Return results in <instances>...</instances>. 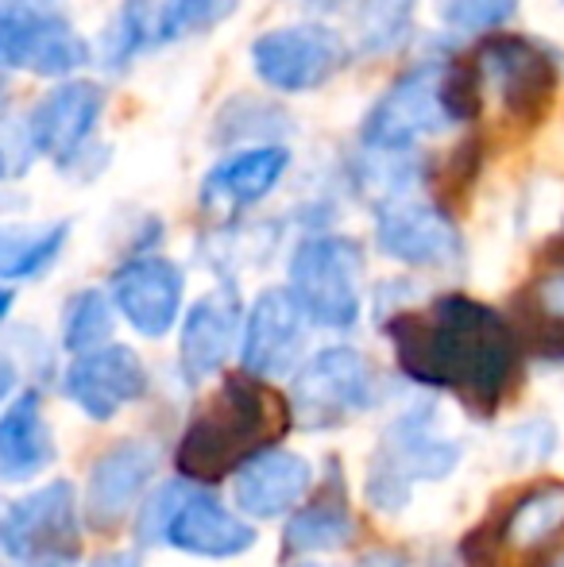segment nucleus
<instances>
[{
	"instance_id": "6",
	"label": "nucleus",
	"mask_w": 564,
	"mask_h": 567,
	"mask_svg": "<svg viewBox=\"0 0 564 567\" xmlns=\"http://www.w3.org/2000/svg\"><path fill=\"white\" fill-rule=\"evenodd\" d=\"M379 402L371 363L352 348H321L290 382V421L301 429H337Z\"/></svg>"
},
{
	"instance_id": "16",
	"label": "nucleus",
	"mask_w": 564,
	"mask_h": 567,
	"mask_svg": "<svg viewBox=\"0 0 564 567\" xmlns=\"http://www.w3.org/2000/svg\"><path fill=\"white\" fill-rule=\"evenodd\" d=\"M290 171V151L283 143H256V147H240L233 155H225L217 166H209L197 189V202L205 213L217 217H233L240 209L259 205L275 186L283 182V174Z\"/></svg>"
},
{
	"instance_id": "34",
	"label": "nucleus",
	"mask_w": 564,
	"mask_h": 567,
	"mask_svg": "<svg viewBox=\"0 0 564 567\" xmlns=\"http://www.w3.org/2000/svg\"><path fill=\"white\" fill-rule=\"evenodd\" d=\"M352 567H407V556L394 553V548H376V553L360 556Z\"/></svg>"
},
{
	"instance_id": "30",
	"label": "nucleus",
	"mask_w": 564,
	"mask_h": 567,
	"mask_svg": "<svg viewBox=\"0 0 564 567\" xmlns=\"http://www.w3.org/2000/svg\"><path fill=\"white\" fill-rule=\"evenodd\" d=\"M441 105L452 127L472 124L483 105V74L475 59H441Z\"/></svg>"
},
{
	"instance_id": "37",
	"label": "nucleus",
	"mask_w": 564,
	"mask_h": 567,
	"mask_svg": "<svg viewBox=\"0 0 564 567\" xmlns=\"http://www.w3.org/2000/svg\"><path fill=\"white\" fill-rule=\"evenodd\" d=\"M298 4H306V8H325V12H329V8H345L348 0H298Z\"/></svg>"
},
{
	"instance_id": "28",
	"label": "nucleus",
	"mask_w": 564,
	"mask_h": 567,
	"mask_svg": "<svg viewBox=\"0 0 564 567\" xmlns=\"http://www.w3.org/2000/svg\"><path fill=\"white\" fill-rule=\"evenodd\" d=\"M418 0H363L356 12V47L363 54H391L410 39Z\"/></svg>"
},
{
	"instance_id": "19",
	"label": "nucleus",
	"mask_w": 564,
	"mask_h": 567,
	"mask_svg": "<svg viewBox=\"0 0 564 567\" xmlns=\"http://www.w3.org/2000/svg\"><path fill=\"white\" fill-rule=\"evenodd\" d=\"M158 467V452L147 441H121L113 444L90 471L85 486V514L98 529H113L132 509V502L143 494Z\"/></svg>"
},
{
	"instance_id": "25",
	"label": "nucleus",
	"mask_w": 564,
	"mask_h": 567,
	"mask_svg": "<svg viewBox=\"0 0 564 567\" xmlns=\"http://www.w3.org/2000/svg\"><path fill=\"white\" fill-rule=\"evenodd\" d=\"M66 239V220H51V225H4L0 220V282H28L51 270Z\"/></svg>"
},
{
	"instance_id": "14",
	"label": "nucleus",
	"mask_w": 564,
	"mask_h": 567,
	"mask_svg": "<svg viewBox=\"0 0 564 567\" xmlns=\"http://www.w3.org/2000/svg\"><path fill=\"white\" fill-rule=\"evenodd\" d=\"M62 386L85 417L113 421L124 405L140 402L147 394V367L124 343H101V348L78 351Z\"/></svg>"
},
{
	"instance_id": "39",
	"label": "nucleus",
	"mask_w": 564,
	"mask_h": 567,
	"mask_svg": "<svg viewBox=\"0 0 564 567\" xmlns=\"http://www.w3.org/2000/svg\"><path fill=\"white\" fill-rule=\"evenodd\" d=\"M4 101H8V70H0V116H4Z\"/></svg>"
},
{
	"instance_id": "17",
	"label": "nucleus",
	"mask_w": 564,
	"mask_h": 567,
	"mask_svg": "<svg viewBox=\"0 0 564 567\" xmlns=\"http://www.w3.org/2000/svg\"><path fill=\"white\" fill-rule=\"evenodd\" d=\"M163 540L178 553L205 556V560H228V556H244L256 545V529L228 514L221 498L205 491H182L171 509V522L163 529Z\"/></svg>"
},
{
	"instance_id": "5",
	"label": "nucleus",
	"mask_w": 564,
	"mask_h": 567,
	"mask_svg": "<svg viewBox=\"0 0 564 567\" xmlns=\"http://www.w3.org/2000/svg\"><path fill=\"white\" fill-rule=\"evenodd\" d=\"M93 47L74 28L62 0H0V70L35 78H74Z\"/></svg>"
},
{
	"instance_id": "21",
	"label": "nucleus",
	"mask_w": 564,
	"mask_h": 567,
	"mask_svg": "<svg viewBox=\"0 0 564 567\" xmlns=\"http://www.w3.org/2000/svg\"><path fill=\"white\" fill-rule=\"evenodd\" d=\"M236 329H240V306H236L233 290H213L197 301L182 321L178 340V363L189 386L205 382L225 367L228 351H233Z\"/></svg>"
},
{
	"instance_id": "18",
	"label": "nucleus",
	"mask_w": 564,
	"mask_h": 567,
	"mask_svg": "<svg viewBox=\"0 0 564 567\" xmlns=\"http://www.w3.org/2000/svg\"><path fill=\"white\" fill-rule=\"evenodd\" d=\"M314 486V467L306 455L283 452V449H264L252 460H244L233 471V498L248 517H283L306 498V491Z\"/></svg>"
},
{
	"instance_id": "27",
	"label": "nucleus",
	"mask_w": 564,
	"mask_h": 567,
	"mask_svg": "<svg viewBox=\"0 0 564 567\" xmlns=\"http://www.w3.org/2000/svg\"><path fill=\"white\" fill-rule=\"evenodd\" d=\"M290 132V116L283 113L275 101L248 97V93H236L225 109L213 120V140L228 143V147H256V143H271L275 135Z\"/></svg>"
},
{
	"instance_id": "1",
	"label": "nucleus",
	"mask_w": 564,
	"mask_h": 567,
	"mask_svg": "<svg viewBox=\"0 0 564 567\" xmlns=\"http://www.w3.org/2000/svg\"><path fill=\"white\" fill-rule=\"evenodd\" d=\"M379 329L410 382L444 390L483 417H491L522 379L526 351L511 317L468 293H441L429 306L387 309Z\"/></svg>"
},
{
	"instance_id": "13",
	"label": "nucleus",
	"mask_w": 564,
	"mask_h": 567,
	"mask_svg": "<svg viewBox=\"0 0 564 567\" xmlns=\"http://www.w3.org/2000/svg\"><path fill=\"white\" fill-rule=\"evenodd\" d=\"M182 293H186V275L166 255H132L109 282L113 306L147 340H158L174 329L182 313Z\"/></svg>"
},
{
	"instance_id": "12",
	"label": "nucleus",
	"mask_w": 564,
	"mask_h": 567,
	"mask_svg": "<svg viewBox=\"0 0 564 567\" xmlns=\"http://www.w3.org/2000/svg\"><path fill=\"white\" fill-rule=\"evenodd\" d=\"M376 244L387 259L407 267H452L464 259V236L449 209L429 197L407 194L399 202L379 205Z\"/></svg>"
},
{
	"instance_id": "9",
	"label": "nucleus",
	"mask_w": 564,
	"mask_h": 567,
	"mask_svg": "<svg viewBox=\"0 0 564 567\" xmlns=\"http://www.w3.org/2000/svg\"><path fill=\"white\" fill-rule=\"evenodd\" d=\"M348 43L325 23H286L252 39V70L275 93H314L348 66Z\"/></svg>"
},
{
	"instance_id": "4",
	"label": "nucleus",
	"mask_w": 564,
	"mask_h": 567,
	"mask_svg": "<svg viewBox=\"0 0 564 567\" xmlns=\"http://www.w3.org/2000/svg\"><path fill=\"white\" fill-rule=\"evenodd\" d=\"M360 275H363V251L356 239L317 231L306 236L290 255L286 278L294 301L301 306L309 324L345 332L360 321Z\"/></svg>"
},
{
	"instance_id": "10",
	"label": "nucleus",
	"mask_w": 564,
	"mask_h": 567,
	"mask_svg": "<svg viewBox=\"0 0 564 567\" xmlns=\"http://www.w3.org/2000/svg\"><path fill=\"white\" fill-rule=\"evenodd\" d=\"M452 127L441 105V62H418L394 78L360 124V147L371 151H418L429 135Z\"/></svg>"
},
{
	"instance_id": "23",
	"label": "nucleus",
	"mask_w": 564,
	"mask_h": 567,
	"mask_svg": "<svg viewBox=\"0 0 564 567\" xmlns=\"http://www.w3.org/2000/svg\"><path fill=\"white\" fill-rule=\"evenodd\" d=\"M495 537V556L514 548V553H534L550 548L564 533V483H542L530 494H522L503 522H488Z\"/></svg>"
},
{
	"instance_id": "8",
	"label": "nucleus",
	"mask_w": 564,
	"mask_h": 567,
	"mask_svg": "<svg viewBox=\"0 0 564 567\" xmlns=\"http://www.w3.org/2000/svg\"><path fill=\"white\" fill-rule=\"evenodd\" d=\"M433 413L418 410L399 417L387 429L376 460L368 471V502L383 514H394L410 502V486L422 478H444L460 463V449L452 441L433 436Z\"/></svg>"
},
{
	"instance_id": "35",
	"label": "nucleus",
	"mask_w": 564,
	"mask_h": 567,
	"mask_svg": "<svg viewBox=\"0 0 564 567\" xmlns=\"http://www.w3.org/2000/svg\"><path fill=\"white\" fill-rule=\"evenodd\" d=\"M90 567H140V560L132 553H109V556H98Z\"/></svg>"
},
{
	"instance_id": "11",
	"label": "nucleus",
	"mask_w": 564,
	"mask_h": 567,
	"mask_svg": "<svg viewBox=\"0 0 564 567\" xmlns=\"http://www.w3.org/2000/svg\"><path fill=\"white\" fill-rule=\"evenodd\" d=\"M105 101V85L90 82V78H59V85L47 90L23 116L35 155L51 158L54 166L74 174L93 151Z\"/></svg>"
},
{
	"instance_id": "29",
	"label": "nucleus",
	"mask_w": 564,
	"mask_h": 567,
	"mask_svg": "<svg viewBox=\"0 0 564 567\" xmlns=\"http://www.w3.org/2000/svg\"><path fill=\"white\" fill-rule=\"evenodd\" d=\"M109 337H113V301L101 290L70 293L66 309H62V348L90 351L109 343Z\"/></svg>"
},
{
	"instance_id": "7",
	"label": "nucleus",
	"mask_w": 564,
	"mask_h": 567,
	"mask_svg": "<svg viewBox=\"0 0 564 567\" xmlns=\"http://www.w3.org/2000/svg\"><path fill=\"white\" fill-rule=\"evenodd\" d=\"M0 548L23 567H74L82 556L74 486L59 478L0 506Z\"/></svg>"
},
{
	"instance_id": "22",
	"label": "nucleus",
	"mask_w": 564,
	"mask_h": 567,
	"mask_svg": "<svg viewBox=\"0 0 564 567\" xmlns=\"http://www.w3.org/2000/svg\"><path fill=\"white\" fill-rule=\"evenodd\" d=\"M54 460L51 429L43 421L35 394H20L0 413V478L28 483Z\"/></svg>"
},
{
	"instance_id": "38",
	"label": "nucleus",
	"mask_w": 564,
	"mask_h": 567,
	"mask_svg": "<svg viewBox=\"0 0 564 567\" xmlns=\"http://www.w3.org/2000/svg\"><path fill=\"white\" fill-rule=\"evenodd\" d=\"M8 309H12V290H4V286H0V321L8 317Z\"/></svg>"
},
{
	"instance_id": "32",
	"label": "nucleus",
	"mask_w": 564,
	"mask_h": 567,
	"mask_svg": "<svg viewBox=\"0 0 564 567\" xmlns=\"http://www.w3.org/2000/svg\"><path fill=\"white\" fill-rule=\"evenodd\" d=\"M240 0H166L163 4V28L166 39L182 35H205L217 23H225L236 12Z\"/></svg>"
},
{
	"instance_id": "24",
	"label": "nucleus",
	"mask_w": 564,
	"mask_h": 567,
	"mask_svg": "<svg viewBox=\"0 0 564 567\" xmlns=\"http://www.w3.org/2000/svg\"><path fill=\"white\" fill-rule=\"evenodd\" d=\"M352 509H348L345 486L340 475L332 471V483L321 491V498H314L306 509L290 517V525L283 529L286 553H325V548H340L352 537Z\"/></svg>"
},
{
	"instance_id": "2",
	"label": "nucleus",
	"mask_w": 564,
	"mask_h": 567,
	"mask_svg": "<svg viewBox=\"0 0 564 567\" xmlns=\"http://www.w3.org/2000/svg\"><path fill=\"white\" fill-rule=\"evenodd\" d=\"M290 425L286 398L264 386L259 374H228L217 394L194 413L174 463L194 483H221L244 460L279 444Z\"/></svg>"
},
{
	"instance_id": "33",
	"label": "nucleus",
	"mask_w": 564,
	"mask_h": 567,
	"mask_svg": "<svg viewBox=\"0 0 564 567\" xmlns=\"http://www.w3.org/2000/svg\"><path fill=\"white\" fill-rule=\"evenodd\" d=\"M480 166H483V140L480 135H468V140H460L441 163H429V178L437 174L441 197H452V194H464V189L480 178Z\"/></svg>"
},
{
	"instance_id": "36",
	"label": "nucleus",
	"mask_w": 564,
	"mask_h": 567,
	"mask_svg": "<svg viewBox=\"0 0 564 567\" xmlns=\"http://www.w3.org/2000/svg\"><path fill=\"white\" fill-rule=\"evenodd\" d=\"M12 386H16V367L8 363V359H0V398H4Z\"/></svg>"
},
{
	"instance_id": "15",
	"label": "nucleus",
	"mask_w": 564,
	"mask_h": 567,
	"mask_svg": "<svg viewBox=\"0 0 564 567\" xmlns=\"http://www.w3.org/2000/svg\"><path fill=\"white\" fill-rule=\"evenodd\" d=\"M306 313L294 301L290 290L271 286L252 301L240 329V359L244 371L259 379H279L298 367V355L306 348Z\"/></svg>"
},
{
	"instance_id": "40",
	"label": "nucleus",
	"mask_w": 564,
	"mask_h": 567,
	"mask_svg": "<svg viewBox=\"0 0 564 567\" xmlns=\"http://www.w3.org/2000/svg\"><path fill=\"white\" fill-rule=\"evenodd\" d=\"M557 567H564V560H561V564H557Z\"/></svg>"
},
{
	"instance_id": "20",
	"label": "nucleus",
	"mask_w": 564,
	"mask_h": 567,
	"mask_svg": "<svg viewBox=\"0 0 564 567\" xmlns=\"http://www.w3.org/2000/svg\"><path fill=\"white\" fill-rule=\"evenodd\" d=\"M511 324L522 351L564 363V255H545V267L514 293Z\"/></svg>"
},
{
	"instance_id": "31",
	"label": "nucleus",
	"mask_w": 564,
	"mask_h": 567,
	"mask_svg": "<svg viewBox=\"0 0 564 567\" xmlns=\"http://www.w3.org/2000/svg\"><path fill=\"white\" fill-rule=\"evenodd\" d=\"M519 0H437V16L460 35H488L514 20Z\"/></svg>"
},
{
	"instance_id": "26",
	"label": "nucleus",
	"mask_w": 564,
	"mask_h": 567,
	"mask_svg": "<svg viewBox=\"0 0 564 567\" xmlns=\"http://www.w3.org/2000/svg\"><path fill=\"white\" fill-rule=\"evenodd\" d=\"M158 43H166L163 8L151 0H124L121 12L101 31V66L124 74L140 54H147Z\"/></svg>"
},
{
	"instance_id": "3",
	"label": "nucleus",
	"mask_w": 564,
	"mask_h": 567,
	"mask_svg": "<svg viewBox=\"0 0 564 567\" xmlns=\"http://www.w3.org/2000/svg\"><path fill=\"white\" fill-rule=\"evenodd\" d=\"M483 85L499 97V109L519 132H534L550 116L561 90V59L542 39L519 31H488L475 47Z\"/></svg>"
}]
</instances>
